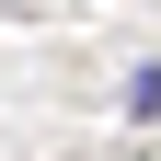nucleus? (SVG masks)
Returning a JSON list of instances; mask_svg holds the SVG:
<instances>
[{"label":"nucleus","instance_id":"obj_1","mask_svg":"<svg viewBox=\"0 0 161 161\" xmlns=\"http://www.w3.org/2000/svg\"><path fill=\"white\" fill-rule=\"evenodd\" d=\"M127 115H161V69H138V80H127Z\"/></svg>","mask_w":161,"mask_h":161}]
</instances>
